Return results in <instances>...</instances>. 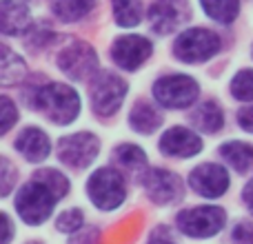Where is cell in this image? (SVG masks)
Wrapping results in <instances>:
<instances>
[{
  "label": "cell",
  "instance_id": "6da1fadb",
  "mask_svg": "<svg viewBox=\"0 0 253 244\" xmlns=\"http://www.w3.org/2000/svg\"><path fill=\"white\" fill-rule=\"evenodd\" d=\"M67 191L69 182L62 173L53 169L36 171L34 180L18 191L16 209L27 224H42L51 215L56 202L67 196Z\"/></svg>",
  "mask_w": 253,
  "mask_h": 244
},
{
  "label": "cell",
  "instance_id": "7a4b0ae2",
  "mask_svg": "<svg viewBox=\"0 0 253 244\" xmlns=\"http://www.w3.org/2000/svg\"><path fill=\"white\" fill-rule=\"evenodd\" d=\"M31 105L56 124H69V122L76 120V116L80 111V98L67 84L49 82L36 89Z\"/></svg>",
  "mask_w": 253,
  "mask_h": 244
},
{
  "label": "cell",
  "instance_id": "3957f363",
  "mask_svg": "<svg viewBox=\"0 0 253 244\" xmlns=\"http://www.w3.org/2000/svg\"><path fill=\"white\" fill-rule=\"evenodd\" d=\"M87 193L91 198V202L102 211H111L116 206H120L126 198L125 180L116 169L102 166L89 178L87 182Z\"/></svg>",
  "mask_w": 253,
  "mask_h": 244
},
{
  "label": "cell",
  "instance_id": "277c9868",
  "mask_svg": "<svg viewBox=\"0 0 253 244\" xmlns=\"http://www.w3.org/2000/svg\"><path fill=\"white\" fill-rule=\"evenodd\" d=\"M91 105L98 116H114L123 107L126 96V84L111 71H100L91 78Z\"/></svg>",
  "mask_w": 253,
  "mask_h": 244
},
{
  "label": "cell",
  "instance_id": "5b68a950",
  "mask_svg": "<svg viewBox=\"0 0 253 244\" xmlns=\"http://www.w3.org/2000/svg\"><path fill=\"white\" fill-rule=\"evenodd\" d=\"M153 96L167 109H187L198 98V82L189 76H165L153 84Z\"/></svg>",
  "mask_w": 253,
  "mask_h": 244
},
{
  "label": "cell",
  "instance_id": "8992f818",
  "mask_svg": "<svg viewBox=\"0 0 253 244\" xmlns=\"http://www.w3.org/2000/svg\"><path fill=\"white\" fill-rule=\"evenodd\" d=\"M173 51L182 62H205L220 51V38L209 29H189L178 36Z\"/></svg>",
  "mask_w": 253,
  "mask_h": 244
},
{
  "label": "cell",
  "instance_id": "52a82bcc",
  "mask_svg": "<svg viewBox=\"0 0 253 244\" xmlns=\"http://www.w3.org/2000/svg\"><path fill=\"white\" fill-rule=\"evenodd\" d=\"M224 227V211L220 206H196L178 215V229L189 238L218 236Z\"/></svg>",
  "mask_w": 253,
  "mask_h": 244
},
{
  "label": "cell",
  "instance_id": "ba28073f",
  "mask_svg": "<svg viewBox=\"0 0 253 244\" xmlns=\"http://www.w3.org/2000/svg\"><path fill=\"white\" fill-rule=\"evenodd\" d=\"M58 158L65 162L67 166L71 169H84L89 166L93 160H96L98 151H100V142L93 133H74V135H67L58 142Z\"/></svg>",
  "mask_w": 253,
  "mask_h": 244
},
{
  "label": "cell",
  "instance_id": "9c48e42d",
  "mask_svg": "<svg viewBox=\"0 0 253 244\" xmlns=\"http://www.w3.org/2000/svg\"><path fill=\"white\" fill-rule=\"evenodd\" d=\"M58 67L65 71L69 78L74 80H87L89 76H96L98 58L93 47H89L87 42H74L58 56Z\"/></svg>",
  "mask_w": 253,
  "mask_h": 244
},
{
  "label": "cell",
  "instance_id": "30bf717a",
  "mask_svg": "<svg viewBox=\"0 0 253 244\" xmlns=\"http://www.w3.org/2000/svg\"><path fill=\"white\" fill-rule=\"evenodd\" d=\"M149 20L156 34H171L189 20L187 0H156L149 9Z\"/></svg>",
  "mask_w": 253,
  "mask_h": 244
},
{
  "label": "cell",
  "instance_id": "8fae6325",
  "mask_svg": "<svg viewBox=\"0 0 253 244\" xmlns=\"http://www.w3.org/2000/svg\"><path fill=\"white\" fill-rule=\"evenodd\" d=\"M144 191L158 204H171L173 200H178L182 196V184L175 173L167 169H151L142 178Z\"/></svg>",
  "mask_w": 253,
  "mask_h": 244
},
{
  "label": "cell",
  "instance_id": "7c38bea8",
  "mask_svg": "<svg viewBox=\"0 0 253 244\" xmlns=\"http://www.w3.org/2000/svg\"><path fill=\"white\" fill-rule=\"evenodd\" d=\"M111 56L123 69L135 71L149 56H151V42L142 36H125L118 38L111 47Z\"/></svg>",
  "mask_w": 253,
  "mask_h": 244
},
{
  "label": "cell",
  "instance_id": "4fadbf2b",
  "mask_svg": "<svg viewBox=\"0 0 253 244\" xmlns=\"http://www.w3.org/2000/svg\"><path fill=\"white\" fill-rule=\"evenodd\" d=\"M191 187L202 198H220L229 189V175L220 164H200L191 171Z\"/></svg>",
  "mask_w": 253,
  "mask_h": 244
},
{
  "label": "cell",
  "instance_id": "5bb4252c",
  "mask_svg": "<svg viewBox=\"0 0 253 244\" xmlns=\"http://www.w3.org/2000/svg\"><path fill=\"white\" fill-rule=\"evenodd\" d=\"M200 149L202 140L196 135V131H189L184 126H173L160 138V151L171 158H191L200 153Z\"/></svg>",
  "mask_w": 253,
  "mask_h": 244
},
{
  "label": "cell",
  "instance_id": "9a60e30c",
  "mask_svg": "<svg viewBox=\"0 0 253 244\" xmlns=\"http://www.w3.org/2000/svg\"><path fill=\"white\" fill-rule=\"evenodd\" d=\"M16 149L29 162H42L51 153L49 138L40 129H25L16 140Z\"/></svg>",
  "mask_w": 253,
  "mask_h": 244
},
{
  "label": "cell",
  "instance_id": "2e32d148",
  "mask_svg": "<svg viewBox=\"0 0 253 244\" xmlns=\"http://www.w3.org/2000/svg\"><path fill=\"white\" fill-rule=\"evenodd\" d=\"M29 22L31 16L25 4L13 2V0H2V20H0L2 34H20L29 27Z\"/></svg>",
  "mask_w": 253,
  "mask_h": 244
},
{
  "label": "cell",
  "instance_id": "e0dca14e",
  "mask_svg": "<svg viewBox=\"0 0 253 244\" xmlns=\"http://www.w3.org/2000/svg\"><path fill=\"white\" fill-rule=\"evenodd\" d=\"M191 120H193V124H196L200 131H205V133H218L224 124L222 109H220V105L213 100L202 102V105L191 114Z\"/></svg>",
  "mask_w": 253,
  "mask_h": 244
},
{
  "label": "cell",
  "instance_id": "ac0fdd59",
  "mask_svg": "<svg viewBox=\"0 0 253 244\" xmlns=\"http://www.w3.org/2000/svg\"><path fill=\"white\" fill-rule=\"evenodd\" d=\"M220 156L229 162L236 171L240 173H247V171L253 169V147L245 142H227L220 147Z\"/></svg>",
  "mask_w": 253,
  "mask_h": 244
},
{
  "label": "cell",
  "instance_id": "d6986e66",
  "mask_svg": "<svg viewBox=\"0 0 253 244\" xmlns=\"http://www.w3.org/2000/svg\"><path fill=\"white\" fill-rule=\"evenodd\" d=\"M160 122H162V116L158 114L151 105H147V102H138V105L131 109L129 124L133 126L138 133H153V131L160 126Z\"/></svg>",
  "mask_w": 253,
  "mask_h": 244
},
{
  "label": "cell",
  "instance_id": "ffe728a7",
  "mask_svg": "<svg viewBox=\"0 0 253 244\" xmlns=\"http://www.w3.org/2000/svg\"><path fill=\"white\" fill-rule=\"evenodd\" d=\"M0 53H2V56H0V82H2V87L16 84L18 80L25 78V74H27L25 62L13 51H9L7 47L0 49Z\"/></svg>",
  "mask_w": 253,
  "mask_h": 244
},
{
  "label": "cell",
  "instance_id": "44dd1931",
  "mask_svg": "<svg viewBox=\"0 0 253 244\" xmlns=\"http://www.w3.org/2000/svg\"><path fill=\"white\" fill-rule=\"evenodd\" d=\"M96 0H53V13L65 22L84 18L93 9Z\"/></svg>",
  "mask_w": 253,
  "mask_h": 244
},
{
  "label": "cell",
  "instance_id": "7402d4cb",
  "mask_svg": "<svg viewBox=\"0 0 253 244\" xmlns=\"http://www.w3.org/2000/svg\"><path fill=\"white\" fill-rule=\"evenodd\" d=\"M200 2H202V7H205L207 16L222 22V25L233 22L238 11H240V2H238V0H200Z\"/></svg>",
  "mask_w": 253,
  "mask_h": 244
},
{
  "label": "cell",
  "instance_id": "603a6c76",
  "mask_svg": "<svg viewBox=\"0 0 253 244\" xmlns=\"http://www.w3.org/2000/svg\"><path fill=\"white\" fill-rule=\"evenodd\" d=\"M114 16L120 27H135L142 18L140 0H114Z\"/></svg>",
  "mask_w": 253,
  "mask_h": 244
},
{
  "label": "cell",
  "instance_id": "cb8c5ba5",
  "mask_svg": "<svg viewBox=\"0 0 253 244\" xmlns=\"http://www.w3.org/2000/svg\"><path fill=\"white\" fill-rule=\"evenodd\" d=\"M114 158L120 166L129 171H138V169H144V162H147V156H144L142 149H138L135 144H123L114 151Z\"/></svg>",
  "mask_w": 253,
  "mask_h": 244
},
{
  "label": "cell",
  "instance_id": "d4e9b609",
  "mask_svg": "<svg viewBox=\"0 0 253 244\" xmlns=\"http://www.w3.org/2000/svg\"><path fill=\"white\" fill-rule=\"evenodd\" d=\"M231 93L238 100H253V71H240L231 82Z\"/></svg>",
  "mask_w": 253,
  "mask_h": 244
},
{
  "label": "cell",
  "instance_id": "484cf974",
  "mask_svg": "<svg viewBox=\"0 0 253 244\" xmlns=\"http://www.w3.org/2000/svg\"><path fill=\"white\" fill-rule=\"evenodd\" d=\"M83 227V211L80 209H69L56 220V229L60 233H76Z\"/></svg>",
  "mask_w": 253,
  "mask_h": 244
},
{
  "label": "cell",
  "instance_id": "4316f807",
  "mask_svg": "<svg viewBox=\"0 0 253 244\" xmlns=\"http://www.w3.org/2000/svg\"><path fill=\"white\" fill-rule=\"evenodd\" d=\"M233 244H253V222H238L231 233Z\"/></svg>",
  "mask_w": 253,
  "mask_h": 244
},
{
  "label": "cell",
  "instance_id": "83f0119b",
  "mask_svg": "<svg viewBox=\"0 0 253 244\" xmlns=\"http://www.w3.org/2000/svg\"><path fill=\"white\" fill-rule=\"evenodd\" d=\"M51 40H53V31H49L47 27H36V29L29 34L27 44H29L31 49H40L42 44H49Z\"/></svg>",
  "mask_w": 253,
  "mask_h": 244
},
{
  "label": "cell",
  "instance_id": "f1b7e54d",
  "mask_svg": "<svg viewBox=\"0 0 253 244\" xmlns=\"http://www.w3.org/2000/svg\"><path fill=\"white\" fill-rule=\"evenodd\" d=\"M0 107H2V133H7L9 129L13 126V122H16L18 114H16V107H13V102L9 100L7 96H2V100H0Z\"/></svg>",
  "mask_w": 253,
  "mask_h": 244
},
{
  "label": "cell",
  "instance_id": "f546056e",
  "mask_svg": "<svg viewBox=\"0 0 253 244\" xmlns=\"http://www.w3.org/2000/svg\"><path fill=\"white\" fill-rule=\"evenodd\" d=\"M98 240H100V236H98L96 229H87V231H76L71 233V240L69 244H98Z\"/></svg>",
  "mask_w": 253,
  "mask_h": 244
},
{
  "label": "cell",
  "instance_id": "4dcf8cb0",
  "mask_svg": "<svg viewBox=\"0 0 253 244\" xmlns=\"http://www.w3.org/2000/svg\"><path fill=\"white\" fill-rule=\"evenodd\" d=\"M0 169H2V187H0V193H2V196H7V193L11 191V184H13V175H16V171L11 169L9 160L0 162Z\"/></svg>",
  "mask_w": 253,
  "mask_h": 244
},
{
  "label": "cell",
  "instance_id": "1f68e13d",
  "mask_svg": "<svg viewBox=\"0 0 253 244\" xmlns=\"http://www.w3.org/2000/svg\"><path fill=\"white\" fill-rule=\"evenodd\" d=\"M238 122H240V126L245 131H251L253 133V107H245V109H240V114H238Z\"/></svg>",
  "mask_w": 253,
  "mask_h": 244
},
{
  "label": "cell",
  "instance_id": "d6a6232c",
  "mask_svg": "<svg viewBox=\"0 0 253 244\" xmlns=\"http://www.w3.org/2000/svg\"><path fill=\"white\" fill-rule=\"evenodd\" d=\"M147 244H173V240H171V238L167 236L165 231H162V233H156V236H153Z\"/></svg>",
  "mask_w": 253,
  "mask_h": 244
},
{
  "label": "cell",
  "instance_id": "836d02e7",
  "mask_svg": "<svg viewBox=\"0 0 253 244\" xmlns=\"http://www.w3.org/2000/svg\"><path fill=\"white\" fill-rule=\"evenodd\" d=\"M245 202H247V206H249L251 213H253V180H249V184L245 187Z\"/></svg>",
  "mask_w": 253,
  "mask_h": 244
},
{
  "label": "cell",
  "instance_id": "e575fe53",
  "mask_svg": "<svg viewBox=\"0 0 253 244\" xmlns=\"http://www.w3.org/2000/svg\"><path fill=\"white\" fill-rule=\"evenodd\" d=\"M2 224H4V238H2V244H9V240H11V222H9L7 213H2Z\"/></svg>",
  "mask_w": 253,
  "mask_h": 244
}]
</instances>
